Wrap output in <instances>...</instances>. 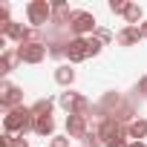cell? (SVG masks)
Segmentation results:
<instances>
[{"label": "cell", "mask_w": 147, "mask_h": 147, "mask_svg": "<svg viewBox=\"0 0 147 147\" xmlns=\"http://www.w3.org/2000/svg\"><path fill=\"white\" fill-rule=\"evenodd\" d=\"M87 49H90V58H98L101 49H104V43H101L95 35H90V38H87Z\"/></svg>", "instance_id": "ffe728a7"}, {"label": "cell", "mask_w": 147, "mask_h": 147, "mask_svg": "<svg viewBox=\"0 0 147 147\" xmlns=\"http://www.w3.org/2000/svg\"><path fill=\"white\" fill-rule=\"evenodd\" d=\"M95 38H98V40H101V43L107 46V43H113V40H115V32H110V29L98 26V29H95Z\"/></svg>", "instance_id": "44dd1931"}, {"label": "cell", "mask_w": 147, "mask_h": 147, "mask_svg": "<svg viewBox=\"0 0 147 147\" xmlns=\"http://www.w3.org/2000/svg\"><path fill=\"white\" fill-rule=\"evenodd\" d=\"M127 147H147V144H144V141H130Z\"/></svg>", "instance_id": "484cf974"}, {"label": "cell", "mask_w": 147, "mask_h": 147, "mask_svg": "<svg viewBox=\"0 0 147 147\" xmlns=\"http://www.w3.org/2000/svg\"><path fill=\"white\" fill-rule=\"evenodd\" d=\"M32 113H35V118H52L55 101H52V98H38V101L32 104Z\"/></svg>", "instance_id": "7c38bea8"}, {"label": "cell", "mask_w": 147, "mask_h": 147, "mask_svg": "<svg viewBox=\"0 0 147 147\" xmlns=\"http://www.w3.org/2000/svg\"><path fill=\"white\" fill-rule=\"evenodd\" d=\"M81 144H84V147H104V138H101V136H98V130L92 127V130L81 138Z\"/></svg>", "instance_id": "ac0fdd59"}, {"label": "cell", "mask_w": 147, "mask_h": 147, "mask_svg": "<svg viewBox=\"0 0 147 147\" xmlns=\"http://www.w3.org/2000/svg\"><path fill=\"white\" fill-rule=\"evenodd\" d=\"M0 107L6 113L15 110V107H23V87H18L12 81H3L0 84Z\"/></svg>", "instance_id": "8992f818"}, {"label": "cell", "mask_w": 147, "mask_h": 147, "mask_svg": "<svg viewBox=\"0 0 147 147\" xmlns=\"http://www.w3.org/2000/svg\"><path fill=\"white\" fill-rule=\"evenodd\" d=\"M55 84H61L63 90H69L72 84H75V69H72L69 63H61V66H55Z\"/></svg>", "instance_id": "8fae6325"}, {"label": "cell", "mask_w": 147, "mask_h": 147, "mask_svg": "<svg viewBox=\"0 0 147 147\" xmlns=\"http://www.w3.org/2000/svg\"><path fill=\"white\" fill-rule=\"evenodd\" d=\"M0 38H6V40H15L18 46H23V43H32V40H38V29H32V26H26V23H9L6 29H0Z\"/></svg>", "instance_id": "277c9868"}, {"label": "cell", "mask_w": 147, "mask_h": 147, "mask_svg": "<svg viewBox=\"0 0 147 147\" xmlns=\"http://www.w3.org/2000/svg\"><path fill=\"white\" fill-rule=\"evenodd\" d=\"M138 29H141V38H147V20H144V23H141Z\"/></svg>", "instance_id": "d4e9b609"}, {"label": "cell", "mask_w": 147, "mask_h": 147, "mask_svg": "<svg viewBox=\"0 0 147 147\" xmlns=\"http://www.w3.org/2000/svg\"><path fill=\"white\" fill-rule=\"evenodd\" d=\"M133 90L138 92V98H147V75H141V78H138V84H136Z\"/></svg>", "instance_id": "7402d4cb"}, {"label": "cell", "mask_w": 147, "mask_h": 147, "mask_svg": "<svg viewBox=\"0 0 147 147\" xmlns=\"http://www.w3.org/2000/svg\"><path fill=\"white\" fill-rule=\"evenodd\" d=\"M69 136H52V147H69Z\"/></svg>", "instance_id": "603a6c76"}, {"label": "cell", "mask_w": 147, "mask_h": 147, "mask_svg": "<svg viewBox=\"0 0 147 147\" xmlns=\"http://www.w3.org/2000/svg\"><path fill=\"white\" fill-rule=\"evenodd\" d=\"M78 98H81V92H72V90H66V92H61V98H58V104L63 107V113L69 115L72 110H75V104H78Z\"/></svg>", "instance_id": "e0dca14e"}, {"label": "cell", "mask_w": 147, "mask_h": 147, "mask_svg": "<svg viewBox=\"0 0 147 147\" xmlns=\"http://www.w3.org/2000/svg\"><path fill=\"white\" fill-rule=\"evenodd\" d=\"M138 40H144L138 26H121L115 32V43L118 46H138Z\"/></svg>", "instance_id": "30bf717a"}, {"label": "cell", "mask_w": 147, "mask_h": 147, "mask_svg": "<svg viewBox=\"0 0 147 147\" xmlns=\"http://www.w3.org/2000/svg\"><path fill=\"white\" fill-rule=\"evenodd\" d=\"M35 127V113L32 107H15L3 115V133H12V136H26L32 133Z\"/></svg>", "instance_id": "6da1fadb"}, {"label": "cell", "mask_w": 147, "mask_h": 147, "mask_svg": "<svg viewBox=\"0 0 147 147\" xmlns=\"http://www.w3.org/2000/svg\"><path fill=\"white\" fill-rule=\"evenodd\" d=\"M127 136H130V141H144L147 138V118H136L133 124H127Z\"/></svg>", "instance_id": "4fadbf2b"}, {"label": "cell", "mask_w": 147, "mask_h": 147, "mask_svg": "<svg viewBox=\"0 0 147 147\" xmlns=\"http://www.w3.org/2000/svg\"><path fill=\"white\" fill-rule=\"evenodd\" d=\"M18 49V58H20V63H43L46 61V55H49V49H46V43H40V40H32V43H23V46H15Z\"/></svg>", "instance_id": "5b68a950"}, {"label": "cell", "mask_w": 147, "mask_h": 147, "mask_svg": "<svg viewBox=\"0 0 147 147\" xmlns=\"http://www.w3.org/2000/svg\"><path fill=\"white\" fill-rule=\"evenodd\" d=\"M12 147H29V141H26L23 136H15V144H12Z\"/></svg>", "instance_id": "cb8c5ba5"}, {"label": "cell", "mask_w": 147, "mask_h": 147, "mask_svg": "<svg viewBox=\"0 0 147 147\" xmlns=\"http://www.w3.org/2000/svg\"><path fill=\"white\" fill-rule=\"evenodd\" d=\"M63 58H66L69 63H81V61H87V58H90L87 38H72V40L66 43V49H63Z\"/></svg>", "instance_id": "ba28073f"}, {"label": "cell", "mask_w": 147, "mask_h": 147, "mask_svg": "<svg viewBox=\"0 0 147 147\" xmlns=\"http://www.w3.org/2000/svg\"><path fill=\"white\" fill-rule=\"evenodd\" d=\"M95 29H98V20H95L92 12H87V9H75L72 12V18H69L72 38H90V35H95Z\"/></svg>", "instance_id": "3957f363"}, {"label": "cell", "mask_w": 147, "mask_h": 147, "mask_svg": "<svg viewBox=\"0 0 147 147\" xmlns=\"http://www.w3.org/2000/svg\"><path fill=\"white\" fill-rule=\"evenodd\" d=\"M90 133V118L87 115H66V136L69 138H84Z\"/></svg>", "instance_id": "9c48e42d"}, {"label": "cell", "mask_w": 147, "mask_h": 147, "mask_svg": "<svg viewBox=\"0 0 147 147\" xmlns=\"http://www.w3.org/2000/svg\"><path fill=\"white\" fill-rule=\"evenodd\" d=\"M26 20L32 29H46L52 23V0H29L26 3Z\"/></svg>", "instance_id": "7a4b0ae2"}, {"label": "cell", "mask_w": 147, "mask_h": 147, "mask_svg": "<svg viewBox=\"0 0 147 147\" xmlns=\"http://www.w3.org/2000/svg\"><path fill=\"white\" fill-rule=\"evenodd\" d=\"M144 23V9L138 3H130V9L124 12V26H141Z\"/></svg>", "instance_id": "9a60e30c"}, {"label": "cell", "mask_w": 147, "mask_h": 147, "mask_svg": "<svg viewBox=\"0 0 147 147\" xmlns=\"http://www.w3.org/2000/svg\"><path fill=\"white\" fill-rule=\"evenodd\" d=\"M107 9H110L113 15H121V18H124V12L130 9V0H110V3H107Z\"/></svg>", "instance_id": "d6986e66"}, {"label": "cell", "mask_w": 147, "mask_h": 147, "mask_svg": "<svg viewBox=\"0 0 147 147\" xmlns=\"http://www.w3.org/2000/svg\"><path fill=\"white\" fill-rule=\"evenodd\" d=\"M35 136H55V118H35Z\"/></svg>", "instance_id": "2e32d148"}, {"label": "cell", "mask_w": 147, "mask_h": 147, "mask_svg": "<svg viewBox=\"0 0 147 147\" xmlns=\"http://www.w3.org/2000/svg\"><path fill=\"white\" fill-rule=\"evenodd\" d=\"M20 63V58H18V49H3V55H0V66H3V69H0V72H3V75H9V72L15 69Z\"/></svg>", "instance_id": "5bb4252c"}, {"label": "cell", "mask_w": 147, "mask_h": 147, "mask_svg": "<svg viewBox=\"0 0 147 147\" xmlns=\"http://www.w3.org/2000/svg\"><path fill=\"white\" fill-rule=\"evenodd\" d=\"M95 130H98V136H101L104 141H113V138H130V136H127V124H121V121H115V118H104L101 124H95Z\"/></svg>", "instance_id": "52a82bcc"}]
</instances>
